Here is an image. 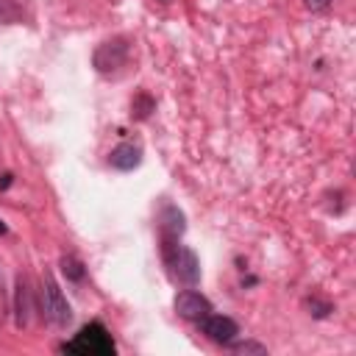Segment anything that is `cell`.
<instances>
[{"mask_svg": "<svg viewBox=\"0 0 356 356\" xmlns=\"http://www.w3.org/2000/svg\"><path fill=\"white\" fill-rule=\"evenodd\" d=\"M31 309H34V306H31V292H28L26 278L20 276V278H17V295H15V312H17V326H20V328L28 326Z\"/></svg>", "mask_w": 356, "mask_h": 356, "instance_id": "ba28073f", "label": "cell"}, {"mask_svg": "<svg viewBox=\"0 0 356 356\" xmlns=\"http://www.w3.org/2000/svg\"><path fill=\"white\" fill-rule=\"evenodd\" d=\"M62 350L75 353V356H112L114 353V339H112V334L106 331L103 323H89L70 342H64Z\"/></svg>", "mask_w": 356, "mask_h": 356, "instance_id": "6da1fadb", "label": "cell"}, {"mask_svg": "<svg viewBox=\"0 0 356 356\" xmlns=\"http://www.w3.org/2000/svg\"><path fill=\"white\" fill-rule=\"evenodd\" d=\"M303 3H306L309 12H323V9L331 6V0H303Z\"/></svg>", "mask_w": 356, "mask_h": 356, "instance_id": "9a60e30c", "label": "cell"}, {"mask_svg": "<svg viewBox=\"0 0 356 356\" xmlns=\"http://www.w3.org/2000/svg\"><path fill=\"white\" fill-rule=\"evenodd\" d=\"M306 306L312 309L309 314H314V317H326V314L331 312V303H323V301H317V298H312V301H306Z\"/></svg>", "mask_w": 356, "mask_h": 356, "instance_id": "5bb4252c", "label": "cell"}, {"mask_svg": "<svg viewBox=\"0 0 356 356\" xmlns=\"http://www.w3.org/2000/svg\"><path fill=\"white\" fill-rule=\"evenodd\" d=\"M62 270H64V276H67L70 281H84V276H87L81 259H75V256H64V259H62Z\"/></svg>", "mask_w": 356, "mask_h": 356, "instance_id": "7c38bea8", "label": "cell"}, {"mask_svg": "<svg viewBox=\"0 0 356 356\" xmlns=\"http://www.w3.org/2000/svg\"><path fill=\"white\" fill-rule=\"evenodd\" d=\"M229 345H231L234 353H259V356L267 353V348L262 342H251V339H245V342H229Z\"/></svg>", "mask_w": 356, "mask_h": 356, "instance_id": "4fadbf2b", "label": "cell"}, {"mask_svg": "<svg viewBox=\"0 0 356 356\" xmlns=\"http://www.w3.org/2000/svg\"><path fill=\"white\" fill-rule=\"evenodd\" d=\"M0 287H3V276H0Z\"/></svg>", "mask_w": 356, "mask_h": 356, "instance_id": "d6986e66", "label": "cell"}, {"mask_svg": "<svg viewBox=\"0 0 356 356\" xmlns=\"http://www.w3.org/2000/svg\"><path fill=\"white\" fill-rule=\"evenodd\" d=\"M6 231H9V229H6V223H3V220H0V237H3Z\"/></svg>", "mask_w": 356, "mask_h": 356, "instance_id": "e0dca14e", "label": "cell"}, {"mask_svg": "<svg viewBox=\"0 0 356 356\" xmlns=\"http://www.w3.org/2000/svg\"><path fill=\"white\" fill-rule=\"evenodd\" d=\"M12 187V172H3L0 175V190H9Z\"/></svg>", "mask_w": 356, "mask_h": 356, "instance_id": "2e32d148", "label": "cell"}, {"mask_svg": "<svg viewBox=\"0 0 356 356\" xmlns=\"http://www.w3.org/2000/svg\"><path fill=\"white\" fill-rule=\"evenodd\" d=\"M184 215L178 212L175 206H167L164 212H161V231L167 234V237H181L184 234Z\"/></svg>", "mask_w": 356, "mask_h": 356, "instance_id": "9c48e42d", "label": "cell"}, {"mask_svg": "<svg viewBox=\"0 0 356 356\" xmlns=\"http://www.w3.org/2000/svg\"><path fill=\"white\" fill-rule=\"evenodd\" d=\"M39 303H42V314L48 317V323H53L56 328H67V323L73 320V312H70V303H67L62 287L53 281V276L42 278Z\"/></svg>", "mask_w": 356, "mask_h": 356, "instance_id": "7a4b0ae2", "label": "cell"}, {"mask_svg": "<svg viewBox=\"0 0 356 356\" xmlns=\"http://www.w3.org/2000/svg\"><path fill=\"white\" fill-rule=\"evenodd\" d=\"M128 53H131L128 39H109V42L98 45V51H95V56H92V64H95V70H98L100 75H112V73H117L120 67H125Z\"/></svg>", "mask_w": 356, "mask_h": 356, "instance_id": "3957f363", "label": "cell"}, {"mask_svg": "<svg viewBox=\"0 0 356 356\" xmlns=\"http://www.w3.org/2000/svg\"><path fill=\"white\" fill-rule=\"evenodd\" d=\"M172 273L178 276V281H184L187 287H195L201 281V262H198L193 248H178V256L172 262Z\"/></svg>", "mask_w": 356, "mask_h": 356, "instance_id": "8992f818", "label": "cell"}, {"mask_svg": "<svg viewBox=\"0 0 356 356\" xmlns=\"http://www.w3.org/2000/svg\"><path fill=\"white\" fill-rule=\"evenodd\" d=\"M139 161H142V150H139L136 145H131V142H123V145H117V148L109 153V164H112L114 170H123V172L139 167Z\"/></svg>", "mask_w": 356, "mask_h": 356, "instance_id": "52a82bcc", "label": "cell"}, {"mask_svg": "<svg viewBox=\"0 0 356 356\" xmlns=\"http://www.w3.org/2000/svg\"><path fill=\"white\" fill-rule=\"evenodd\" d=\"M23 17H26V6L20 0H0V26L23 23Z\"/></svg>", "mask_w": 356, "mask_h": 356, "instance_id": "30bf717a", "label": "cell"}, {"mask_svg": "<svg viewBox=\"0 0 356 356\" xmlns=\"http://www.w3.org/2000/svg\"><path fill=\"white\" fill-rule=\"evenodd\" d=\"M201 331H204L212 342H217V345H229V342H234V339H237L240 326H237L231 317H226V314H206V317L201 320Z\"/></svg>", "mask_w": 356, "mask_h": 356, "instance_id": "5b68a950", "label": "cell"}, {"mask_svg": "<svg viewBox=\"0 0 356 356\" xmlns=\"http://www.w3.org/2000/svg\"><path fill=\"white\" fill-rule=\"evenodd\" d=\"M159 3H172V0H159Z\"/></svg>", "mask_w": 356, "mask_h": 356, "instance_id": "ac0fdd59", "label": "cell"}, {"mask_svg": "<svg viewBox=\"0 0 356 356\" xmlns=\"http://www.w3.org/2000/svg\"><path fill=\"white\" fill-rule=\"evenodd\" d=\"M131 114L136 117V120H145V117H150V112L156 109V100L148 95V92H139L136 98H134V103H131Z\"/></svg>", "mask_w": 356, "mask_h": 356, "instance_id": "8fae6325", "label": "cell"}, {"mask_svg": "<svg viewBox=\"0 0 356 356\" xmlns=\"http://www.w3.org/2000/svg\"><path fill=\"white\" fill-rule=\"evenodd\" d=\"M175 312L181 314L184 320L201 323L206 314H212V303H209V298H204L201 292L184 290V292H178V295H175Z\"/></svg>", "mask_w": 356, "mask_h": 356, "instance_id": "277c9868", "label": "cell"}]
</instances>
